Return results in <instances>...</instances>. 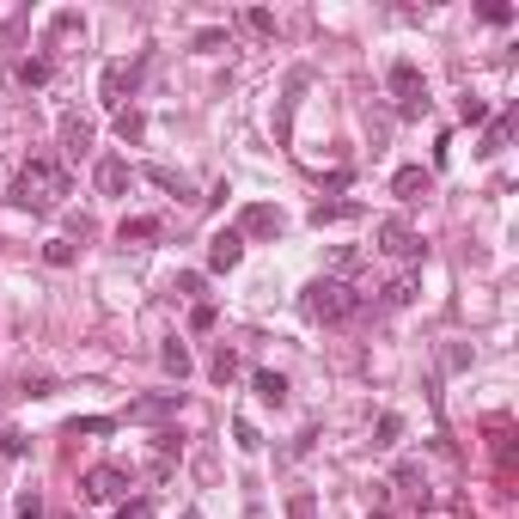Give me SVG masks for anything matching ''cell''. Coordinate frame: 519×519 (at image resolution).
I'll return each instance as SVG.
<instances>
[{
	"mask_svg": "<svg viewBox=\"0 0 519 519\" xmlns=\"http://www.w3.org/2000/svg\"><path fill=\"white\" fill-rule=\"evenodd\" d=\"M428 183H434V178H428V171H421V165H403L398 178H391V190H398L403 202H416V196H428Z\"/></svg>",
	"mask_w": 519,
	"mask_h": 519,
	"instance_id": "cell-8",
	"label": "cell"
},
{
	"mask_svg": "<svg viewBox=\"0 0 519 519\" xmlns=\"http://www.w3.org/2000/svg\"><path fill=\"white\" fill-rule=\"evenodd\" d=\"M233 434H239V446H244V452H257V446H263V440H257V428H251V421H233Z\"/></svg>",
	"mask_w": 519,
	"mask_h": 519,
	"instance_id": "cell-20",
	"label": "cell"
},
{
	"mask_svg": "<svg viewBox=\"0 0 519 519\" xmlns=\"http://www.w3.org/2000/svg\"><path fill=\"white\" fill-rule=\"evenodd\" d=\"M160 360H165V373H178V379H183V373H190V348H183L178 337H171V342H165V348H160Z\"/></svg>",
	"mask_w": 519,
	"mask_h": 519,
	"instance_id": "cell-14",
	"label": "cell"
},
{
	"mask_svg": "<svg viewBox=\"0 0 519 519\" xmlns=\"http://www.w3.org/2000/svg\"><path fill=\"white\" fill-rule=\"evenodd\" d=\"M129 477H122L117 464H99V471H86V501H122Z\"/></svg>",
	"mask_w": 519,
	"mask_h": 519,
	"instance_id": "cell-6",
	"label": "cell"
},
{
	"mask_svg": "<svg viewBox=\"0 0 519 519\" xmlns=\"http://www.w3.org/2000/svg\"><path fill=\"white\" fill-rule=\"evenodd\" d=\"M19 519H43V501H37V489H31V495H19Z\"/></svg>",
	"mask_w": 519,
	"mask_h": 519,
	"instance_id": "cell-22",
	"label": "cell"
},
{
	"mask_svg": "<svg viewBox=\"0 0 519 519\" xmlns=\"http://www.w3.org/2000/svg\"><path fill=\"white\" fill-rule=\"evenodd\" d=\"M160 233H165V226H160L153 214H135V220H122L117 239H122V244H140V239H160Z\"/></svg>",
	"mask_w": 519,
	"mask_h": 519,
	"instance_id": "cell-10",
	"label": "cell"
},
{
	"mask_svg": "<svg viewBox=\"0 0 519 519\" xmlns=\"http://www.w3.org/2000/svg\"><path fill=\"white\" fill-rule=\"evenodd\" d=\"M214 379H220V385L239 379V355H233V348H220V355H214Z\"/></svg>",
	"mask_w": 519,
	"mask_h": 519,
	"instance_id": "cell-18",
	"label": "cell"
},
{
	"mask_svg": "<svg viewBox=\"0 0 519 519\" xmlns=\"http://www.w3.org/2000/svg\"><path fill=\"white\" fill-rule=\"evenodd\" d=\"M355 214H360L355 202H330V208H312V220H318V226H324V220H355Z\"/></svg>",
	"mask_w": 519,
	"mask_h": 519,
	"instance_id": "cell-17",
	"label": "cell"
},
{
	"mask_svg": "<svg viewBox=\"0 0 519 519\" xmlns=\"http://www.w3.org/2000/svg\"><path fill=\"white\" fill-rule=\"evenodd\" d=\"M239 263H244V239L239 233H214V239H208V269H214V275L239 269Z\"/></svg>",
	"mask_w": 519,
	"mask_h": 519,
	"instance_id": "cell-5",
	"label": "cell"
},
{
	"mask_svg": "<svg viewBox=\"0 0 519 519\" xmlns=\"http://www.w3.org/2000/svg\"><path fill=\"white\" fill-rule=\"evenodd\" d=\"M410 300H416V275H398L391 287H385V306H391V312H398V306H410Z\"/></svg>",
	"mask_w": 519,
	"mask_h": 519,
	"instance_id": "cell-15",
	"label": "cell"
},
{
	"mask_svg": "<svg viewBox=\"0 0 519 519\" xmlns=\"http://www.w3.org/2000/svg\"><path fill=\"white\" fill-rule=\"evenodd\" d=\"M19 80H31V86H43V80H49V67H43V61H25V67H19Z\"/></svg>",
	"mask_w": 519,
	"mask_h": 519,
	"instance_id": "cell-23",
	"label": "cell"
},
{
	"mask_svg": "<svg viewBox=\"0 0 519 519\" xmlns=\"http://www.w3.org/2000/svg\"><path fill=\"white\" fill-rule=\"evenodd\" d=\"M61 196H67V165L61 160H25L19 183H13V202L31 208V214H49V208H61Z\"/></svg>",
	"mask_w": 519,
	"mask_h": 519,
	"instance_id": "cell-1",
	"label": "cell"
},
{
	"mask_svg": "<svg viewBox=\"0 0 519 519\" xmlns=\"http://www.w3.org/2000/svg\"><path fill=\"white\" fill-rule=\"evenodd\" d=\"M398 434H403V416H379V446H391Z\"/></svg>",
	"mask_w": 519,
	"mask_h": 519,
	"instance_id": "cell-19",
	"label": "cell"
},
{
	"mask_svg": "<svg viewBox=\"0 0 519 519\" xmlns=\"http://www.w3.org/2000/svg\"><path fill=\"white\" fill-rule=\"evenodd\" d=\"M379 251H391V257H421V239H416V226L403 214L379 220Z\"/></svg>",
	"mask_w": 519,
	"mask_h": 519,
	"instance_id": "cell-4",
	"label": "cell"
},
{
	"mask_svg": "<svg viewBox=\"0 0 519 519\" xmlns=\"http://www.w3.org/2000/svg\"><path fill=\"white\" fill-rule=\"evenodd\" d=\"M385 80H391V92H398V110H403V117H421V110H428V80L416 74V61H391V74H385Z\"/></svg>",
	"mask_w": 519,
	"mask_h": 519,
	"instance_id": "cell-3",
	"label": "cell"
},
{
	"mask_svg": "<svg viewBox=\"0 0 519 519\" xmlns=\"http://www.w3.org/2000/svg\"><path fill=\"white\" fill-rule=\"evenodd\" d=\"M251 385H257L263 403H287V379L281 373H251Z\"/></svg>",
	"mask_w": 519,
	"mask_h": 519,
	"instance_id": "cell-12",
	"label": "cell"
},
{
	"mask_svg": "<svg viewBox=\"0 0 519 519\" xmlns=\"http://www.w3.org/2000/svg\"><path fill=\"white\" fill-rule=\"evenodd\" d=\"M360 306H367V300H360V294L348 287V281H337V275L312 281V287L300 294V312H306L312 324H342V318H355Z\"/></svg>",
	"mask_w": 519,
	"mask_h": 519,
	"instance_id": "cell-2",
	"label": "cell"
},
{
	"mask_svg": "<svg viewBox=\"0 0 519 519\" xmlns=\"http://www.w3.org/2000/svg\"><path fill=\"white\" fill-rule=\"evenodd\" d=\"M117 421L110 416H80V421H67V434H110Z\"/></svg>",
	"mask_w": 519,
	"mask_h": 519,
	"instance_id": "cell-16",
	"label": "cell"
},
{
	"mask_svg": "<svg viewBox=\"0 0 519 519\" xmlns=\"http://www.w3.org/2000/svg\"><path fill=\"white\" fill-rule=\"evenodd\" d=\"M117 519H153V501H122Z\"/></svg>",
	"mask_w": 519,
	"mask_h": 519,
	"instance_id": "cell-21",
	"label": "cell"
},
{
	"mask_svg": "<svg viewBox=\"0 0 519 519\" xmlns=\"http://www.w3.org/2000/svg\"><path fill=\"white\" fill-rule=\"evenodd\" d=\"M244 233H281V214L275 208H244ZM239 233V239H244Z\"/></svg>",
	"mask_w": 519,
	"mask_h": 519,
	"instance_id": "cell-13",
	"label": "cell"
},
{
	"mask_svg": "<svg viewBox=\"0 0 519 519\" xmlns=\"http://www.w3.org/2000/svg\"><path fill=\"white\" fill-rule=\"evenodd\" d=\"M135 183V171H129V160H99V190L104 196H122Z\"/></svg>",
	"mask_w": 519,
	"mask_h": 519,
	"instance_id": "cell-7",
	"label": "cell"
},
{
	"mask_svg": "<svg viewBox=\"0 0 519 519\" xmlns=\"http://www.w3.org/2000/svg\"><path fill=\"white\" fill-rule=\"evenodd\" d=\"M129 86H135V67H110V74H104V104H122V92H129Z\"/></svg>",
	"mask_w": 519,
	"mask_h": 519,
	"instance_id": "cell-11",
	"label": "cell"
},
{
	"mask_svg": "<svg viewBox=\"0 0 519 519\" xmlns=\"http://www.w3.org/2000/svg\"><path fill=\"white\" fill-rule=\"evenodd\" d=\"M61 147H67V153H86V147H92V122L86 117H61Z\"/></svg>",
	"mask_w": 519,
	"mask_h": 519,
	"instance_id": "cell-9",
	"label": "cell"
}]
</instances>
